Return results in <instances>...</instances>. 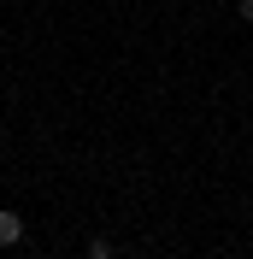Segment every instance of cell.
Here are the masks:
<instances>
[{
	"instance_id": "obj_1",
	"label": "cell",
	"mask_w": 253,
	"mask_h": 259,
	"mask_svg": "<svg viewBox=\"0 0 253 259\" xmlns=\"http://www.w3.org/2000/svg\"><path fill=\"white\" fill-rule=\"evenodd\" d=\"M18 242H24V218L12 206H0V247H18Z\"/></svg>"
},
{
	"instance_id": "obj_2",
	"label": "cell",
	"mask_w": 253,
	"mask_h": 259,
	"mask_svg": "<svg viewBox=\"0 0 253 259\" xmlns=\"http://www.w3.org/2000/svg\"><path fill=\"white\" fill-rule=\"evenodd\" d=\"M89 259H118V247H112L106 236H95V242H89Z\"/></svg>"
},
{
	"instance_id": "obj_3",
	"label": "cell",
	"mask_w": 253,
	"mask_h": 259,
	"mask_svg": "<svg viewBox=\"0 0 253 259\" xmlns=\"http://www.w3.org/2000/svg\"><path fill=\"white\" fill-rule=\"evenodd\" d=\"M236 12H241V24H253V0H236Z\"/></svg>"
}]
</instances>
